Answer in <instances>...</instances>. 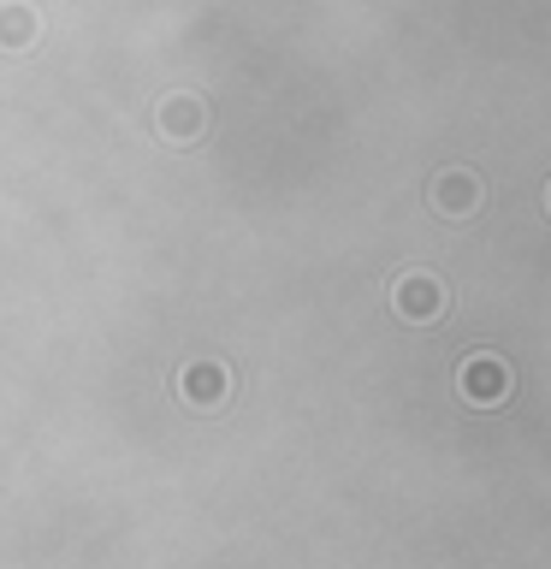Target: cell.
<instances>
[{"instance_id":"6da1fadb","label":"cell","mask_w":551,"mask_h":569,"mask_svg":"<svg viewBox=\"0 0 551 569\" xmlns=\"http://www.w3.org/2000/svg\"><path fill=\"white\" fill-rule=\"evenodd\" d=\"M444 309H451V291H444L439 273H398L391 279V315L409 320V327H433V320H444Z\"/></svg>"},{"instance_id":"7a4b0ae2","label":"cell","mask_w":551,"mask_h":569,"mask_svg":"<svg viewBox=\"0 0 551 569\" xmlns=\"http://www.w3.org/2000/svg\"><path fill=\"white\" fill-rule=\"evenodd\" d=\"M510 362L498 350H469L462 356V368H457V391H462V403H474V409H498V403H510Z\"/></svg>"},{"instance_id":"3957f363","label":"cell","mask_w":551,"mask_h":569,"mask_svg":"<svg viewBox=\"0 0 551 569\" xmlns=\"http://www.w3.org/2000/svg\"><path fill=\"white\" fill-rule=\"evenodd\" d=\"M178 398H184L190 409H226L231 398V368L213 362V356H202V362H184V373H178Z\"/></svg>"},{"instance_id":"277c9868","label":"cell","mask_w":551,"mask_h":569,"mask_svg":"<svg viewBox=\"0 0 551 569\" xmlns=\"http://www.w3.org/2000/svg\"><path fill=\"white\" fill-rule=\"evenodd\" d=\"M480 196L487 190H480V178L469 167H444L433 184H427V202H433L444 220H469V213L480 208Z\"/></svg>"},{"instance_id":"5b68a950","label":"cell","mask_w":551,"mask_h":569,"mask_svg":"<svg viewBox=\"0 0 551 569\" xmlns=\"http://www.w3.org/2000/svg\"><path fill=\"white\" fill-rule=\"evenodd\" d=\"M154 124H160V137H167V142H196L208 131V101L167 96V101H160V113H154Z\"/></svg>"},{"instance_id":"8992f818","label":"cell","mask_w":551,"mask_h":569,"mask_svg":"<svg viewBox=\"0 0 551 569\" xmlns=\"http://www.w3.org/2000/svg\"><path fill=\"white\" fill-rule=\"evenodd\" d=\"M36 42V12L30 7H0V48H30Z\"/></svg>"},{"instance_id":"52a82bcc","label":"cell","mask_w":551,"mask_h":569,"mask_svg":"<svg viewBox=\"0 0 551 569\" xmlns=\"http://www.w3.org/2000/svg\"><path fill=\"white\" fill-rule=\"evenodd\" d=\"M545 208H551V184H545Z\"/></svg>"}]
</instances>
